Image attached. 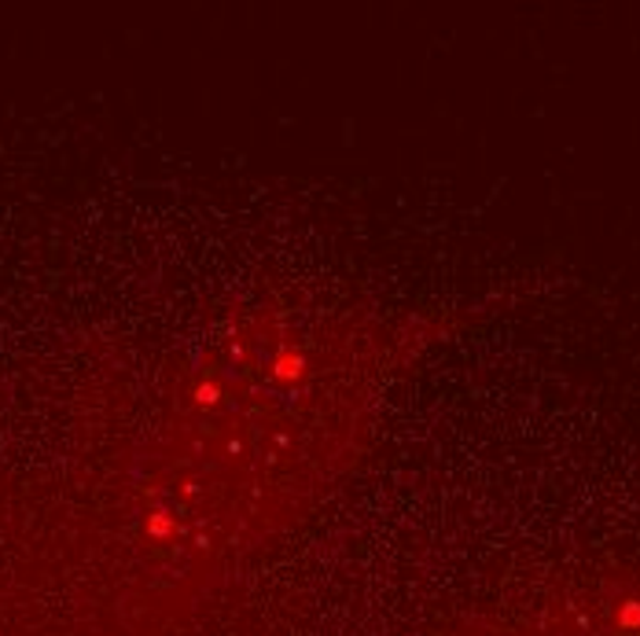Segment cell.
<instances>
[{"label": "cell", "mask_w": 640, "mask_h": 636, "mask_svg": "<svg viewBox=\"0 0 640 636\" xmlns=\"http://www.w3.org/2000/svg\"><path fill=\"white\" fill-rule=\"evenodd\" d=\"M453 328L449 309L328 291H262L210 320L137 460L148 548L222 574L310 519Z\"/></svg>", "instance_id": "6da1fadb"}, {"label": "cell", "mask_w": 640, "mask_h": 636, "mask_svg": "<svg viewBox=\"0 0 640 636\" xmlns=\"http://www.w3.org/2000/svg\"><path fill=\"white\" fill-rule=\"evenodd\" d=\"M456 636H640V574H607L472 622Z\"/></svg>", "instance_id": "7a4b0ae2"}]
</instances>
